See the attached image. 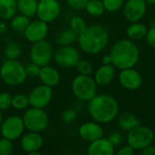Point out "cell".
Listing matches in <instances>:
<instances>
[{
    "mask_svg": "<svg viewBox=\"0 0 155 155\" xmlns=\"http://www.w3.org/2000/svg\"><path fill=\"white\" fill-rule=\"evenodd\" d=\"M77 41L84 52L94 54L102 52L106 47L109 41V35L103 25H93L87 26L78 35Z\"/></svg>",
    "mask_w": 155,
    "mask_h": 155,
    "instance_id": "obj_1",
    "label": "cell"
},
{
    "mask_svg": "<svg viewBox=\"0 0 155 155\" xmlns=\"http://www.w3.org/2000/svg\"><path fill=\"white\" fill-rule=\"evenodd\" d=\"M88 111L95 122L107 124L116 117L118 114V104L111 95L99 94L89 101Z\"/></svg>",
    "mask_w": 155,
    "mask_h": 155,
    "instance_id": "obj_2",
    "label": "cell"
},
{
    "mask_svg": "<svg viewBox=\"0 0 155 155\" xmlns=\"http://www.w3.org/2000/svg\"><path fill=\"white\" fill-rule=\"evenodd\" d=\"M110 56L112 64L120 70L134 67L140 56L138 47L130 40H120L114 45L111 49Z\"/></svg>",
    "mask_w": 155,
    "mask_h": 155,
    "instance_id": "obj_3",
    "label": "cell"
},
{
    "mask_svg": "<svg viewBox=\"0 0 155 155\" xmlns=\"http://www.w3.org/2000/svg\"><path fill=\"white\" fill-rule=\"evenodd\" d=\"M26 77L25 67L16 59H7L0 67V78L7 85H20L25 81Z\"/></svg>",
    "mask_w": 155,
    "mask_h": 155,
    "instance_id": "obj_4",
    "label": "cell"
},
{
    "mask_svg": "<svg viewBox=\"0 0 155 155\" xmlns=\"http://www.w3.org/2000/svg\"><path fill=\"white\" fill-rule=\"evenodd\" d=\"M72 92L74 95L84 102L90 101L96 95L97 84L90 75H77L72 82Z\"/></svg>",
    "mask_w": 155,
    "mask_h": 155,
    "instance_id": "obj_5",
    "label": "cell"
},
{
    "mask_svg": "<svg viewBox=\"0 0 155 155\" xmlns=\"http://www.w3.org/2000/svg\"><path fill=\"white\" fill-rule=\"evenodd\" d=\"M22 119L25 128L29 132L41 133L46 129L49 123L48 115L43 110V108L31 107L27 109L25 112Z\"/></svg>",
    "mask_w": 155,
    "mask_h": 155,
    "instance_id": "obj_6",
    "label": "cell"
},
{
    "mask_svg": "<svg viewBox=\"0 0 155 155\" xmlns=\"http://www.w3.org/2000/svg\"><path fill=\"white\" fill-rule=\"evenodd\" d=\"M154 139L153 132L146 126L142 124L133 128L129 131L127 135L128 144L134 150H142L146 146L152 144Z\"/></svg>",
    "mask_w": 155,
    "mask_h": 155,
    "instance_id": "obj_7",
    "label": "cell"
},
{
    "mask_svg": "<svg viewBox=\"0 0 155 155\" xmlns=\"http://www.w3.org/2000/svg\"><path fill=\"white\" fill-rule=\"evenodd\" d=\"M25 130V124L22 117L11 115L3 120L0 125V133L4 138L15 141L22 136Z\"/></svg>",
    "mask_w": 155,
    "mask_h": 155,
    "instance_id": "obj_8",
    "label": "cell"
},
{
    "mask_svg": "<svg viewBox=\"0 0 155 155\" xmlns=\"http://www.w3.org/2000/svg\"><path fill=\"white\" fill-rule=\"evenodd\" d=\"M53 48L49 42L41 40L34 43L30 50V58L33 63L39 66L47 65L53 58Z\"/></svg>",
    "mask_w": 155,
    "mask_h": 155,
    "instance_id": "obj_9",
    "label": "cell"
},
{
    "mask_svg": "<svg viewBox=\"0 0 155 155\" xmlns=\"http://www.w3.org/2000/svg\"><path fill=\"white\" fill-rule=\"evenodd\" d=\"M56 64L63 68H73L80 60V54L76 48L71 45L61 46L54 54Z\"/></svg>",
    "mask_w": 155,
    "mask_h": 155,
    "instance_id": "obj_10",
    "label": "cell"
},
{
    "mask_svg": "<svg viewBox=\"0 0 155 155\" xmlns=\"http://www.w3.org/2000/svg\"><path fill=\"white\" fill-rule=\"evenodd\" d=\"M61 12V5L57 0H39L37 5L36 15L38 19L51 23L55 20Z\"/></svg>",
    "mask_w": 155,
    "mask_h": 155,
    "instance_id": "obj_11",
    "label": "cell"
},
{
    "mask_svg": "<svg viewBox=\"0 0 155 155\" xmlns=\"http://www.w3.org/2000/svg\"><path fill=\"white\" fill-rule=\"evenodd\" d=\"M53 97L52 87L44 84L35 87L28 94L29 105L35 108H45L49 104Z\"/></svg>",
    "mask_w": 155,
    "mask_h": 155,
    "instance_id": "obj_12",
    "label": "cell"
},
{
    "mask_svg": "<svg viewBox=\"0 0 155 155\" xmlns=\"http://www.w3.org/2000/svg\"><path fill=\"white\" fill-rule=\"evenodd\" d=\"M23 34L25 38L31 43H35L44 40L48 34L47 23L40 19L30 22L27 27L23 32Z\"/></svg>",
    "mask_w": 155,
    "mask_h": 155,
    "instance_id": "obj_13",
    "label": "cell"
},
{
    "mask_svg": "<svg viewBox=\"0 0 155 155\" xmlns=\"http://www.w3.org/2000/svg\"><path fill=\"white\" fill-rule=\"evenodd\" d=\"M145 12V0H128L124 9L125 18L132 23L138 22L139 20H141L144 15Z\"/></svg>",
    "mask_w": 155,
    "mask_h": 155,
    "instance_id": "obj_14",
    "label": "cell"
},
{
    "mask_svg": "<svg viewBox=\"0 0 155 155\" xmlns=\"http://www.w3.org/2000/svg\"><path fill=\"white\" fill-rule=\"evenodd\" d=\"M119 80L122 86L127 90H136L143 83L141 74L136 70L133 69V67L122 70L119 75Z\"/></svg>",
    "mask_w": 155,
    "mask_h": 155,
    "instance_id": "obj_15",
    "label": "cell"
},
{
    "mask_svg": "<svg viewBox=\"0 0 155 155\" xmlns=\"http://www.w3.org/2000/svg\"><path fill=\"white\" fill-rule=\"evenodd\" d=\"M22 149L29 153L34 151H39L44 144L43 136L36 132H29L24 134L20 142Z\"/></svg>",
    "mask_w": 155,
    "mask_h": 155,
    "instance_id": "obj_16",
    "label": "cell"
},
{
    "mask_svg": "<svg viewBox=\"0 0 155 155\" xmlns=\"http://www.w3.org/2000/svg\"><path fill=\"white\" fill-rule=\"evenodd\" d=\"M79 135L80 137L86 142L95 141L104 135V130L99 124L96 123H84L79 128Z\"/></svg>",
    "mask_w": 155,
    "mask_h": 155,
    "instance_id": "obj_17",
    "label": "cell"
},
{
    "mask_svg": "<svg viewBox=\"0 0 155 155\" xmlns=\"http://www.w3.org/2000/svg\"><path fill=\"white\" fill-rule=\"evenodd\" d=\"M89 155H112L114 153V145L109 139L99 138L91 142L87 149Z\"/></svg>",
    "mask_w": 155,
    "mask_h": 155,
    "instance_id": "obj_18",
    "label": "cell"
},
{
    "mask_svg": "<svg viewBox=\"0 0 155 155\" xmlns=\"http://www.w3.org/2000/svg\"><path fill=\"white\" fill-rule=\"evenodd\" d=\"M38 77L44 84L50 87H54L60 83V79H61L60 73L58 72V70L48 64L41 67Z\"/></svg>",
    "mask_w": 155,
    "mask_h": 155,
    "instance_id": "obj_19",
    "label": "cell"
},
{
    "mask_svg": "<svg viewBox=\"0 0 155 155\" xmlns=\"http://www.w3.org/2000/svg\"><path fill=\"white\" fill-rule=\"evenodd\" d=\"M114 68L115 67L112 64L102 65L96 71L95 75H94V81L97 84V85L105 86L111 84L115 74Z\"/></svg>",
    "mask_w": 155,
    "mask_h": 155,
    "instance_id": "obj_20",
    "label": "cell"
},
{
    "mask_svg": "<svg viewBox=\"0 0 155 155\" xmlns=\"http://www.w3.org/2000/svg\"><path fill=\"white\" fill-rule=\"evenodd\" d=\"M16 13V0H0V18L3 20H11Z\"/></svg>",
    "mask_w": 155,
    "mask_h": 155,
    "instance_id": "obj_21",
    "label": "cell"
},
{
    "mask_svg": "<svg viewBox=\"0 0 155 155\" xmlns=\"http://www.w3.org/2000/svg\"><path fill=\"white\" fill-rule=\"evenodd\" d=\"M17 12L27 17H33L36 15L38 0H16Z\"/></svg>",
    "mask_w": 155,
    "mask_h": 155,
    "instance_id": "obj_22",
    "label": "cell"
},
{
    "mask_svg": "<svg viewBox=\"0 0 155 155\" xmlns=\"http://www.w3.org/2000/svg\"><path fill=\"white\" fill-rule=\"evenodd\" d=\"M147 31L148 29L144 25L134 22L128 27L127 35L133 40H141L146 36Z\"/></svg>",
    "mask_w": 155,
    "mask_h": 155,
    "instance_id": "obj_23",
    "label": "cell"
},
{
    "mask_svg": "<svg viewBox=\"0 0 155 155\" xmlns=\"http://www.w3.org/2000/svg\"><path fill=\"white\" fill-rule=\"evenodd\" d=\"M78 35L70 29H65L60 32L56 36V43L60 45H71L73 43L77 41Z\"/></svg>",
    "mask_w": 155,
    "mask_h": 155,
    "instance_id": "obj_24",
    "label": "cell"
},
{
    "mask_svg": "<svg viewBox=\"0 0 155 155\" xmlns=\"http://www.w3.org/2000/svg\"><path fill=\"white\" fill-rule=\"evenodd\" d=\"M140 124V121L131 113H124L119 119V125L124 131H130Z\"/></svg>",
    "mask_w": 155,
    "mask_h": 155,
    "instance_id": "obj_25",
    "label": "cell"
},
{
    "mask_svg": "<svg viewBox=\"0 0 155 155\" xmlns=\"http://www.w3.org/2000/svg\"><path fill=\"white\" fill-rule=\"evenodd\" d=\"M30 23V19L29 17L24 15H15L10 22V26L14 31L16 32H21L23 33L25 31V29L27 27V25Z\"/></svg>",
    "mask_w": 155,
    "mask_h": 155,
    "instance_id": "obj_26",
    "label": "cell"
},
{
    "mask_svg": "<svg viewBox=\"0 0 155 155\" xmlns=\"http://www.w3.org/2000/svg\"><path fill=\"white\" fill-rule=\"evenodd\" d=\"M87 13L93 16H99L104 12V6L101 0H89L85 5Z\"/></svg>",
    "mask_w": 155,
    "mask_h": 155,
    "instance_id": "obj_27",
    "label": "cell"
},
{
    "mask_svg": "<svg viewBox=\"0 0 155 155\" xmlns=\"http://www.w3.org/2000/svg\"><path fill=\"white\" fill-rule=\"evenodd\" d=\"M5 56L6 59H11V60H15L21 54V46L19 44L15 42H11L8 43L4 50Z\"/></svg>",
    "mask_w": 155,
    "mask_h": 155,
    "instance_id": "obj_28",
    "label": "cell"
},
{
    "mask_svg": "<svg viewBox=\"0 0 155 155\" xmlns=\"http://www.w3.org/2000/svg\"><path fill=\"white\" fill-rule=\"evenodd\" d=\"M29 106L28 95L24 94H17L12 96V107L16 110H24Z\"/></svg>",
    "mask_w": 155,
    "mask_h": 155,
    "instance_id": "obj_29",
    "label": "cell"
},
{
    "mask_svg": "<svg viewBox=\"0 0 155 155\" xmlns=\"http://www.w3.org/2000/svg\"><path fill=\"white\" fill-rule=\"evenodd\" d=\"M87 27L86 25V23L85 21L78 16V15H75V16H73L70 20V28L74 31L77 35L81 34L85 28Z\"/></svg>",
    "mask_w": 155,
    "mask_h": 155,
    "instance_id": "obj_30",
    "label": "cell"
},
{
    "mask_svg": "<svg viewBox=\"0 0 155 155\" xmlns=\"http://www.w3.org/2000/svg\"><path fill=\"white\" fill-rule=\"evenodd\" d=\"M76 70L78 71V73L80 74H84V75H90L93 73L94 70V66L93 64L87 61V60H79L78 63L75 65Z\"/></svg>",
    "mask_w": 155,
    "mask_h": 155,
    "instance_id": "obj_31",
    "label": "cell"
},
{
    "mask_svg": "<svg viewBox=\"0 0 155 155\" xmlns=\"http://www.w3.org/2000/svg\"><path fill=\"white\" fill-rule=\"evenodd\" d=\"M14 152V145L11 140L6 138L0 139V155H10Z\"/></svg>",
    "mask_w": 155,
    "mask_h": 155,
    "instance_id": "obj_32",
    "label": "cell"
},
{
    "mask_svg": "<svg viewBox=\"0 0 155 155\" xmlns=\"http://www.w3.org/2000/svg\"><path fill=\"white\" fill-rule=\"evenodd\" d=\"M12 106V95L7 92L0 93V110H7Z\"/></svg>",
    "mask_w": 155,
    "mask_h": 155,
    "instance_id": "obj_33",
    "label": "cell"
},
{
    "mask_svg": "<svg viewBox=\"0 0 155 155\" xmlns=\"http://www.w3.org/2000/svg\"><path fill=\"white\" fill-rule=\"evenodd\" d=\"M104 9L109 12H115L124 4V0H103Z\"/></svg>",
    "mask_w": 155,
    "mask_h": 155,
    "instance_id": "obj_34",
    "label": "cell"
},
{
    "mask_svg": "<svg viewBox=\"0 0 155 155\" xmlns=\"http://www.w3.org/2000/svg\"><path fill=\"white\" fill-rule=\"evenodd\" d=\"M40 70H41V66H39L38 64H36L35 63H32L25 67L26 75L29 77H32V78L38 77V75L40 74Z\"/></svg>",
    "mask_w": 155,
    "mask_h": 155,
    "instance_id": "obj_35",
    "label": "cell"
},
{
    "mask_svg": "<svg viewBox=\"0 0 155 155\" xmlns=\"http://www.w3.org/2000/svg\"><path fill=\"white\" fill-rule=\"evenodd\" d=\"M76 118V113L74 110L73 109H68L63 112L62 114V119L64 123L66 124H70L73 123Z\"/></svg>",
    "mask_w": 155,
    "mask_h": 155,
    "instance_id": "obj_36",
    "label": "cell"
},
{
    "mask_svg": "<svg viewBox=\"0 0 155 155\" xmlns=\"http://www.w3.org/2000/svg\"><path fill=\"white\" fill-rule=\"evenodd\" d=\"M88 1L89 0H66V3L71 8L80 10L85 8V5Z\"/></svg>",
    "mask_w": 155,
    "mask_h": 155,
    "instance_id": "obj_37",
    "label": "cell"
},
{
    "mask_svg": "<svg viewBox=\"0 0 155 155\" xmlns=\"http://www.w3.org/2000/svg\"><path fill=\"white\" fill-rule=\"evenodd\" d=\"M146 40L149 45L155 49V26H153L147 31L146 34Z\"/></svg>",
    "mask_w": 155,
    "mask_h": 155,
    "instance_id": "obj_38",
    "label": "cell"
},
{
    "mask_svg": "<svg viewBox=\"0 0 155 155\" xmlns=\"http://www.w3.org/2000/svg\"><path fill=\"white\" fill-rule=\"evenodd\" d=\"M121 140H122L121 135H120L118 133H114V134H111L110 137H109V141L112 143V144H113L114 146L118 145V144L121 143Z\"/></svg>",
    "mask_w": 155,
    "mask_h": 155,
    "instance_id": "obj_39",
    "label": "cell"
},
{
    "mask_svg": "<svg viewBox=\"0 0 155 155\" xmlns=\"http://www.w3.org/2000/svg\"><path fill=\"white\" fill-rule=\"evenodd\" d=\"M134 150L130 146V145H127V146H124L123 148H121L118 152H117V154L118 155H132L134 154Z\"/></svg>",
    "mask_w": 155,
    "mask_h": 155,
    "instance_id": "obj_40",
    "label": "cell"
},
{
    "mask_svg": "<svg viewBox=\"0 0 155 155\" xmlns=\"http://www.w3.org/2000/svg\"><path fill=\"white\" fill-rule=\"evenodd\" d=\"M142 154L143 155H155V147L151 144L142 149Z\"/></svg>",
    "mask_w": 155,
    "mask_h": 155,
    "instance_id": "obj_41",
    "label": "cell"
},
{
    "mask_svg": "<svg viewBox=\"0 0 155 155\" xmlns=\"http://www.w3.org/2000/svg\"><path fill=\"white\" fill-rule=\"evenodd\" d=\"M103 64H112V59H111L110 54H109V55H105V56H104V58H103Z\"/></svg>",
    "mask_w": 155,
    "mask_h": 155,
    "instance_id": "obj_42",
    "label": "cell"
},
{
    "mask_svg": "<svg viewBox=\"0 0 155 155\" xmlns=\"http://www.w3.org/2000/svg\"><path fill=\"white\" fill-rule=\"evenodd\" d=\"M6 29H7V27H6L5 24H4V23L0 24V33H5L6 31Z\"/></svg>",
    "mask_w": 155,
    "mask_h": 155,
    "instance_id": "obj_43",
    "label": "cell"
},
{
    "mask_svg": "<svg viewBox=\"0 0 155 155\" xmlns=\"http://www.w3.org/2000/svg\"><path fill=\"white\" fill-rule=\"evenodd\" d=\"M29 155H40V152L39 151H34V152H31V153H28Z\"/></svg>",
    "mask_w": 155,
    "mask_h": 155,
    "instance_id": "obj_44",
    "label": "cell"
},
{
    "mask_svg": "<svg viewBox=\"0 0 155 155\" xmlns=\"http://www.w3.org/2000/svg\"><path fill=\"white\" fill-rule=\"evenodd\" d=\"M146 4H150V5H155V0H145Z\"/></svg>",
    "mask_w": 155,
    "mask_h": 155,
    "instance_id": "obj_45",
    "label": "cell"
},
{
    "mask_svg": "<svg viewBox=\"0 0 155 155\" xmlns=\"http://www.w3.org/2000/svg\"><path fill=\"white\" fill-rule=\"evenodd\" d=\"M2 122H3V114H2V112H1V110H0V125H1V124H2Z\"/></svg>",
    "mask_w": 155,
    "mask_h": 155,
    "instance_id": "obj_46",
    "label": "cell"
}]
</instances>
